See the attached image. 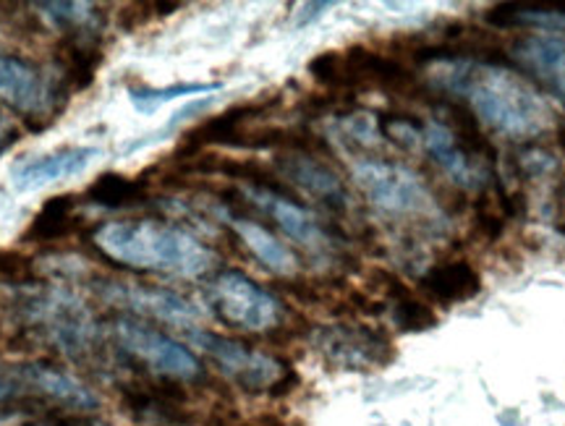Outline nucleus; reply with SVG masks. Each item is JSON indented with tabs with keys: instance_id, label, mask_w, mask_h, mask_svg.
Here are the masks:
<instances>
[{
	"instance_id": "1",
	"label": "nucleus",
	"mask_w": 565,
	"mask_h": 426,
	"mask_svg": "<svg viewBox=\"0 0 565 426\" xmlns=\"http://www.w3.org/2000/svg\"><path fill=\"white\" fill-rule=\"evenodd\" d=\"M427 82L487 129L505 139L532 141L555 129V116L529 76L487 58H437L427 63Z\"/></svg>"
},
{
	"instance_id": "2",
	"label": "nucleus",
	"mask_w": 565,
	"mask_h": 426,
	"mask_svg": "<svg viewBox=\"0 0 565 426\" xmlns=\"http://www.w3.org/2000/svg\"><path fill=\"white\" fill-rule=\"evenodd\" d=\"M95 241L121 265L179 278H202L215 265V254L200 238L160 220H116L103 225Z\"/></svg>"
},
{
	"instance_id": "3",
	"label": "nucleus",
	"mask_w": 565,
	"mask_h": 426,
	"mask_svg": "<svg viewBox=\"0 0 565 426\" xmlns=\"http://www.w3.org/2000/svg\"><path fill=\"white\" fill-rule=\"evenodd\" d=\"M351 175L366 202L385 217L427 225V228L445 223L443 207L433 189L412 168L387 158L362 155L353 160Z\"/></svg>"
},
{
	"instance_id": "4",
	"label": "nucleus",
	"mask_w": 565,
	"mask_h": 426,
	"mask_svg": "<svg viewBox=\"0 0 565 426\" xmlns=\"http://www.w3.org/2000/svg\"><path fill=\"white\" fill-rule=\"evenodd\" d=\"M307 71L317 84H322L333 95L359 89H383L401 97L419 95V82L414 79V74L404 63L393 55L362 45L349 50H324L309 61Z\"/></svg>"
},
{
	"instance_id": "5",
	"label": "nucleus",
	"mask_w": 565,
	"mask_h": 426,
	"mask_svg": "<svg viewBox=\"0 0 565 426\" xmlns=\"http://www.w3.org/2000/svg\"><path fill=\"white\" fill-rule=\"evenodd\" d=\"M21 315L32 328H40L51 343L66 356H84L95 348V317L79 296L66 288H38L24 294Z\"/></svg>"
},
{
	"instance_id": "6",
	"label": "nucleus",
	"mask_w": 565,
	"mask_h": 426,
	"mask_svg": "<svg viewBox=\"0 0 565 426\" xmlns=\"http://www.w3.org/2000/svg\"><path fill=\"white\" fill-rule=\"evenodd\" d=\"M97 286L103 301L113 307L129 309L134 315L158 319V322L173 324L181 330H196L210 319V309L192 298L175 294V290L158 288V286H141V283L129 280H100Z\"/></svg>"
},
{
	"instance_id": "7",
	"label": "nucleus",
	"mask_w": 565,
	"mask_h": 426,
	"mask_svg": "<svg viewBox=\"0 0 565 426\" xmlns=\"http://www.w3.org/2000/svg\"><path fill=\"white\" fill-rule=\"evenodd\" d=\"M312 345L324 364L345 372L383 369L395 359L391 338L366 324H322L312 332Z\"/></svg>"
},
{
	"instance_id": "8",
	"label": "nucleus",
	"mask_w": 565,
	"mask_h": 426,
	"mask_svg": "<svg viewBox=\"0 0 565 426\" xmlns=\"http://www.w3.org/2000/svg\"><path fill=\"white\" fill-rule=\"evenodd\" d=\"M186 338L189 343L200 348L204 356L215 361L217 369L233 385L249 390V393H270L282 374H286V369L273 356L257 351V348L238 343V340L217 336V332L189 330Z\"/></svg>"
},
{
	"instance_id": "9",
	"label": "nucleus",
	"mask_w": 565,
	"mask_h": 426,
	"mask_svg": "<svg viewBox=\"0 0 565 426\" xmlns=\"http://www.w3.org/2000/svg\"><path fill=\"white\" fill-rule=\"evenodd\" d=\"M212 307L231 328L246 332L270 330L280 322V301L265 288H259L244 273L228 269L221 273L210 286Z\"/></svg>"
},
{
	"instance_id": "10",
	"label": "nucleus",
	"mask_w": 565,
	"mask_h": 426,
	"mask_svg": "<svg viewBox=\"0 0 565 426\" xmlns=\"http://www.w3.org/2000/svg\"><path fill=\"white\" fill-rule=\"evenodd\" d=\"M113 332H116L118 345L129 356L147 364L162 377L181 382L202 377V364L196 361L194 353L186 345H181L179 340L168 338L166 332L139 322V319H118L113 324Z\"/></svg>"
},
{
	"instance_id": "11",
	"label": "nucleus",
	"mask_w": 565,
	"mask_h": 426,
	"mask_svg": "<svg viewBox=\"0 0 565 426\" xmlns=\"http://www.w3.org/2000/svg\"><path fill=\"white\" fill-rule=\"evenodd\" d=\"M97 158H103V152L89 145L66 147L51 155H21L11 162L9 181L19 194H30V191H40L53 183L79 179Z\"/></svg>"
},
{
	"instance_id": "12",
	"label": "nucleus",
	"mask_w": 565,
	"mask_h": 426,
	"mask_svg": "<svg viewBox=\"0 0 565 426\" xmlns=\"http://www.w3.org/2000/svg\"><path fill=\"white\" fill-rule=\"evenodd\" d=\"M13 401L19 397H47L71 411H95L100 397L74 374L47 364H11Z\"/></svg>"
},
{
	"instance_id": "13",
	"label": "nucleus",
	"mask_w": 565,
	"mask_h": 426,
	"mask_svg": "<svg viewBox=\"0 0 565 426\" xmlns=\"http://www.w3.org/2000/svg\"><path fill=\"white\" fill-rule=\"evenodd\" d=\"M244 196L249 199L254 207L267 212L275 220V225L301 248H307V252L328 254L333 248V241H330L328 231L322 228L320 220L307 207L296 204L294 199L263 187H244Z\"/></svg>"
},
{
	"instance_id": "14",
	"label": "nucleus",
	"mask_w": 565,
	"mask_h": 426,
	"mask_svg": "<svg viewBox=\"0 0 565 426\" xmlns=\"http://www.w3.org/2000/svg\"><path fill=\"white\" fill-rule=\"evenodd\" d=\"M278 170L291 187L317 199V202H322L324 207L335 212H343L349 207L351 196L341 175L328 162L309 155L307 149H288V152H282L278 158Z\"/></svg>"
},
{
	"instance_id": "15",
	"label": "nucleus",
	"mask_w": 565,
	"mask_h": 426,
	"mask_svg": "<svg viewBox=\"0 0 565 426\" xmlns=\"http://www.w3.org/2000/svg\"><path fill=\"white\" fill-rule=\"evenodd\" d=\"M0 99L26 118H53L55 97L40 71L17 55H0Z\"/></svg>"
},
{
	"instance_id": "16",
	"label": "nucleus",
	"mask_w": 565,
	"mask_h": 426,
	"mask_svg": "<svg viewBox=\"0 0 565 426\" xmlns=\"http://www.w3.org/2000/svg\"><path fill=\"white\" fill-rule=\"evenodd\" d=\"M513 61L542 89L565 105V40L561 38H521L511 45Z\"/></svg>"
},
{
	"instance_id": "17",
	"label": "nucleus",
	"mask_w": 565,
	"mask_h": 426,
	"mask_svg": "<svg viewBox=\"0 0 565 426\" xmlns=\"http://www.w3.org/2000/svg\"><path fill=\"white\" fill-rule=\"evenodd\" d=\"M419 290L427 301L463 303L482 290V275L469 259L437 262L419 278Z\"/></svg>"
},
{
	"instance_id": "18",
	"label": "nucleus",
	"mask_w": 565,
	"mask_h": 426,
	"mask_svg": "<svg viewBox=\"0 0 565 426\" xmlns=\"http://www.w3.org/2000/svg\"><path fill=\"white\" fill-rule=\"evenodd\" d=\"M231 225L233 231H236V236L244 241V246L249 248L254 257L263 262L270 273L280 275V278H288V275H294L296 269H299V262H296L291 248L282 244L275 233L267 231L265 225H259L257 220L231 217Z\"/></svg>"
},
{
	"instance_id": "19",
	"label": "nucleus",
	"mask_w": 565,
	"mask_h": 426,
	"mask_svg": "<svg viewBox=\"0 0 565 426\" xmlns=\"http://www.w3.org/2000/svg\"><path fill=\"white\" fill-rule=\"evenodd\" d=\"M377 280H383L380 286L385 290L387 303L393 309V322L398 324L404 332H422L433 330L437 324L435 309L429 307L427 298H419L412 288H406L395 275L391 273H377Z\"/></svg>"
},
{
	"instance_id": "20",
	"label": "nucleus",
	"mask_w": 565,
	"mask_h": 426,
	"mask_svg": "<svg viewBox=\"0 0 565 426\" xmlns=\"http://www.w3.org/2000/svg\"><path fill=\"white\" fill-rule=\"evenodd\" d=\"M76 207H79V199L74 194H61L47 199L42 204L38 215L30 223V228L24 233V241H63L76 231Z\"/></svg>"
},
{
	"instance_id": "21",
	"label": "nucleus",
	"mask_w": 565,
	"mask_h": 426,
	"mask_svg": "<svg viewBox=\"0 0 565 426\" xmlns=\"http://www.w3.org/2000/svg\"><path fill=\"white\" fill-rule=\"evenodd\" d=\"M84 196L92 204L105 210H129L139 207L147 199V181L145 179H129V175L105 173L92 187L84 191Z\"/></svg>"
},
{
	"instance_id": "22",
	"label": "nucleus",
	"mask_w": 565,
	"mask_h": 426,
	"mask_svg": "<svg viewBox=\"0 0 565 426\" xmlns=\"http://www.w3.org/2000/svg\"><path fill=\"white\" fill-rule=\"evenodd\" d=\"M223 89L221 82H194V84H171V87L152 89V87H129L126 95H129L131 108L139 113V116H152L158 113L162 105L173 103V99L181 97H194V95H212V92Z\"/></svg>"
},
{
	"instance_id": "23",
	"label": "nucleus",
	"mask_w": 565,
	"mask_h": 426,
	"mask_svg": "<svg viewBox=\"0 0 565 426\" xmlns=\"http://www.w3.org/2000/svg\"><path fill=\"white\" fill-rule=\"evenodd\" d=\"M34 9L51 21L55 30L76 32L74 38H79V30H87L95 19L92 3H34Z\"/></svg>"
},
{
	"instance_id": "24",
	"label": "nucleus",
	"mask_w": 565,
	"mask_h": 426,
	"mask_svg": "<svg viewBox=\"0 0 565 426\" xmlns=\"http://www.w3.org/2000/svg\"><path fill=\"white\" fill-rule=\"evenodd\" d=\"M328 9H333V3H301L299 11H296V17H294V24L299 26V30L301 26H309L312 21L320 19Z\"/></svg>"
},
{
	"instance_id": "25",
	"label": "nucleus",
	"mask_w": 565,
	"mask_h": 426,
	"mask_svg": "<svg viewBox=\"0 0 565 426\" xmlns=\"http://www.w3.org/2000/svg\"><path fill=\"white\" fill-rule=\"evenodd\" d=\"M17 139H19V134L11 129L9 120L0 116V152H3V149L9 147V145H13V141H17Z\"/></svg>"
}]
</instances>
